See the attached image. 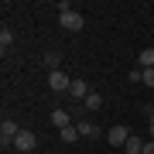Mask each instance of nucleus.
<instances>
[{"instance_id":"obj_4","label":"nucleus","mask_w":154,"mask_h":154,"mask_svg":"<svg viewBox=\"0 0 154 154\" xmlns=\"http://www.w3.org/2000/svg\"><path fill=\"white\" fill-rule=\"evenodd\" d=\"M17 134H21V127H17V120H4V123H0V140H4V147H14Z\"/></svg>"},{"instance_id":"obj_11","label":"nucleus","mask_w":154,"mask_h":154,"mask_svg":"<svg viewBox=\"0 0 154 154\" xmlns=\"http://www.w3.org/2000/svg\"><path fill=\"white\" fill-rule=\"evenodd\" d=\"M137 62H140V69H154V45H151V48H140Z\"/></svg>"},{"instance_id":"obj_6","label":"nucleus","mask_w":154,"mask_h":154,"mask_svg":"<svg viewBox=\"0 0 154 154\" xmlns=\"http://www.w3.org/2000/svg\"><path fill=\"white\" fill-rule=\"evenodd\" d=\"M75 127H79V134H82V137H89V140H96L99 134H103V130H99V127H96L93 120H79Z\"/></svg>"},{"instance_id":"obj_14","label":"nucleus","mask_w":154,"mask_h":154,"mask_svg":"<svg viewBox=\"0 0 154 154\" xmlns=\"http://www.w3.org/2000/svg\"><path fill=\"white\" fill-rule=\"evenodd\" d=\"M11 45H14V34H11V31L4 28V31H0V51L7 55V51H11Z\"/></svg>"},{"instance_id":"obj_10","label":"nucleus","mask_w":154,"mask_h":154,"mask_svg":"<svg viewBox=\"0 0 154 154\" xmlns=\"http://www.w3.org/2000/svg\"><path fill=\"white\" fill-rule=\"evenodd\" d=\"M123 154H144V140L137 137V134H130V140L123 144Z\"/></svg>"},{"instance_id":"obj_13","label":"nucleus","mask_w":154,"mask_h":154,"mask_svg":"<svg viewBox=\"0 0 154 154\" xmlns=\"http://www.w3.org/2000/svg\"><path fill=\"white\" fill-rule=\"evenodd\" d=\"M45 65H48L51 72H58V65H62V55H58V51H45Z\"/></svg>"},{"instance_id":"obj_1","label":"nucleus","mask_w":154,"mask_h":154,"mask_svg":"<svg viewBox=\"0 0 154 154\" xmlns=\"http://www.w3.org/2000/svg\"><path fill=\"white\" fill-rule=\"evenodd\" d=\"M58 24H62L65 31H82V28H86V17L79 14V11H62V14H58Z\"/></svg>"},{"instance_id":"obj_17","label":"nucleus","mask_w":154,"mask_h":154,"mask_svg":"<svg viewBox=\"0 0 154 154\" xmlns=\"http://www.w3.org/2000/svg\"><path fill=\"white\" fill-rule=\"evenodd\" d=\"M144 154H154V140H147V144H144Z\"/></svg>"},{"instance_id":"obj_18","label":"nucleus","mask_w":154,"mask_h":154,"mask_svg":"<svg viewBox=\"0 0 154 154\" xmlns=\"http://www.w3.org/2000/svg\"><path fill=\"white\" fill-rule=\"evenodd\" d=\"M147 130H151V140H154V116H151V120H147Z\"/></svg>"},{"instance_id":"obj_7","label":"nucleus","mask_w":154,"mask_h":154,"mask_svg":"<svg viewBox=\"0 0 154 154\" xmlns=\"http://www.w3.org/2000/svg\"><path fill=\"white\" fill-rule=\"evenodd\" d=\"M69 96H72V99H86V96H89V86L82 82V79H72V86H69Z\"/></svg>"},{"instance_id":"obj_5","label":"nucleus","mask_w":154,"mask_h":154,"mask_svg":"<svg viewBox=\"0 0 154 154\" xmlns=\"http://www.w3.org/2000/svg\"><path fill=\"white\" fill-rule=\"evenodd\" d=\"M106 140H110L113 147H120V151H123V144L130 140V130H127V127H120V123H113L110 130H106Z\"/></svg>"},{"instance_id":"obj_3","label":"nucleus","mask_w":154,"mask_h":154,"mask_svg":"<svg viewBox=\"0 0 154 154\" xmlns=\"http://www.w3.org/2000/svg\"><path fill=\"white\" fill-rule=\"evenodd\" d=\"M69 86H72V79L65 75V72H48V89H51V93H69Z\"/></svg>"},{"instance_id":"obj_9","label":"nucleus","mask_w":154,"mask_h":154,"mask_svg":"<svg viewBox=\"0 0 154 154\" xmlns=\"http://www.w3.org/2000/svg\"><path fill=\"white\" fill-rule=\"evenodd\" d=\"M82 106H86V113H96V110H103V96H99V93H89V96L82 99Z\"/></svg>"},{"instance_id":"obj_2","label":"nucleus","mask_w":154,"mask_h":154,"mask_svg":"<svg viewBox=\"0 0 154 154\" xmlns=\"http://www.w3.org/2000/svg\"><path fill=\"white\" fill-rule=\"evenodd\" d=\"M34 147H38V137H34V130H24V127H21V134H17V140H14V151L31 154Z\"/></svg>"},{"instance_id":"obj_16","label":"nucleus","mask_w":154,"mask_h":154,"mask_svg":"<svg viewBox=\"0 0 154 154\" xmlns=\"http://www.w3.org/2000/svg\"><path fill=\"white\" fill-rule=\"evenodd\" d=\"M127 79H130V82H144V72H140V69H130V75H127Z\"/></svg>"},{"instance_id":"obj_8","label":"nucleus","mask_w":154,"mask_h":154,"mask_svg":"<svg viewBox=\"0 0 154 154\" xmlns=\"http://www.w3.org/2000/svg\"><path fill=\"white\" fill-rule=\"evenodd\" d=\"M51 123H55L58 130H62V127H72V116H69V110H62V106H58V110H51Z\"/></svg>"},{"instance_id":"obj_12","label":"nucleus","mask_w":154,"mask_h":154,"mask_svg":"<svg viewBox=\"0 0 154 154\" xmlns=\"http://www.w3.org/2000/svg\"><path fill=\"white\" fill-rule=\"evenodd\" d=\"M79 137H82V134H79L75 123H72V127H62V140H65V144H75Z\"/></svg>"},{"instance_id":"obj_15","label":"nucleus","mask_w":154,"mask_h":154,"mask_svg":"<svg viewBox=\"0 0 154 154\" xmlns=\"http://www.w3.org/2000/svg\"><path fill=\"white\" fill-rule=\"evenodd\" d=\"M140 72H144V86L154 89V69H140Z\"/></svg>"}]
</instances>
